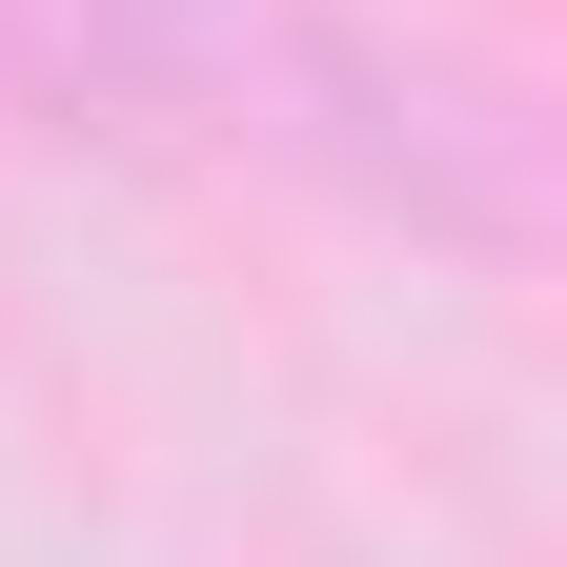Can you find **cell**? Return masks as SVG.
Masks as SVG:
<instances>
[]
</instances>
